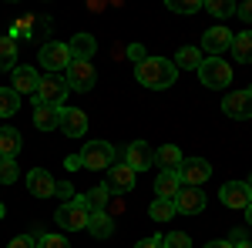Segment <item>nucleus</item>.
<instances>
[{"mask_svg":"<svg viewBox=\"0 0 252 248\" xmlns=\"http://www.w3.org/2000/svg\"><path fill=\"white\" fill-rule=\"evenodd\" d=\"M175 74H178V67H175L172 60H165V57H145L141 64H138V81H141L145 87H152V91L172 87Z\"/></svg>","mask_w":252,"mask_h":248,"instance_id":"1","label":"nucleus"},{"mask_svg":"<svg viewBox=\"0 0 252 248\" xmlns=\"http://www.w3.org/2000/svg\"><path fill=\"white\" fill-rule=\"evenodd\" d=\"M88 218H91V211L84 208L81 194H74V201H67V205H61V208H58V225H61L64 231H81V228H88Z\"/></svg>","mask_w":252,"mask_h":248,"instance_id":"4","label":"nucleus"},{"mask_svg":"<svg viewBox=\"0 0 252 248\" xmlns=\"http://www.w3.org/2000/svg\"><path fill=\"white\" fill-rule=\"evenodd\" d=\"M115 161V148L108 141H88L84 151H81V165L91 168V171H101V168H111Z\"/></svg>","mask_w":252,"mask_h":248,"instance_id":"5","label":"nucleus"},{"mask_svg":"<svg viewBox=\"0 0 252 248\" xmlns=\"http://www.w3.org/2000/svg\"><path fill=\"white\" fill-rule=\"evenodd\" d=\"M198 77H202V84L205 87H229V81H232V67L225 64L222 57H205L198 64Z\"/></svg>","mask_w":252,"mask_h":248,"instance_id":"3","label":"nucleus"},{"mask_svg":"<svg viewBox=\"0 0 252 248\" xmlns=\"http://www.w3.org/2000/svg\"><path fill=\"white\" fill-rule=\"evenodd\" d=\"M37 248H71V245H67V238H64V235H54V231H51V235H40Z\"/></svg>","mask_w":252,"mask_h":248,"instance_id":"35","label":"nucleus"},{"mask_svg":"<svg viewBox=\"0 0 252 248\" xmlns=\"http://www.w3.org/2000/svg\"><path fill=\"white\" fill-rule=\"evenodd\" d=\"M34 128L37 131H54V128H61V108L34 104Z\"/></svg>","mask_w":252,"mask_h":248,"instance_id":"20","label":"nucleus"},{"mask_svg":"<svg viewBox=\"0 0 252 248\" xmlns=\"http://www.w3.org/2000/svg\"><path fill=\"white\" fill-rule=\"evenodd\" d=\"M17 67V40L14 37H0V74Z\"/></svg>","mask_w":252,"mask_h":248,"instance_id":"23","label":"nucleus"},{"mask_svg":"<svg viewBox=\"0 0 252 248\" xmlns=\"http://www.w3.org/2000/svg\"><path fill=\"white\" fill-rule=\"evenodd\" d=\"M64 165H67L71 171H78V168H81V154H67V158H64Z\"/></svg>","mask_w":252,"mask_h":248,"instance_id":"41","label":"nucleus"},{"mask_svg":"<svg viewBox=\"0 0 252 248\" xmlns=\"http://www.w3.org/2000/svg\"><path fill=\"white\" fill-rule=\"evenodd\" d=\"M17 108H20V94L14 87H0V117L17 114Z\"/></svg>","mask_w":252,"mask_h":248,"instance_id":"27","label":"nucleus"},{"mask_svg":"<svg viewBox=\"0 0 252 248\" xmlns=\"http://www.w3.org/2000/svg\"><path fill=\"white\" fill-rule=\"evenodd\" d=\"M209 174H212V165H209L205 158H189V161L178 165V178H182V185H189V188H198L202 181H209Z\"/></svg>","mask_w":252,"mask_h":248,"instance_id":"8","label":"nucleus"},{"mask_svg":"<svg viewBox=\"0 0 252 248\" xmlns=\"http://www.w3.org/2000/svg\"><path fill=\"white\" fill-rule=\"evenodd\" d=\"M165 248H192V238L185 231H172V235H165Z\"/></svg>","mask_w":252,"mask_h":248,"instance_id":"34","label":"nucleus"},{"mask_svg":"<svg viewBox=\"0 0 252 248\" xmlns=\"http://www.w3.org/2000/svg\"><path fill=\"white\" fill-rule=\"evenodd\" d=\"M54 178L44 171V168H34V171L27 174V188H31V194H37V198H51L54 194Z\"/></svg>","mask_w":252,"mask_h":248,"instance_id":"16","label":"nucleus"},{"mask_svg":"<svg viewBox=\"0 0 252 248\" xmlns=\"http://www.w3.org/2000/svg\"><path fill=\"white\" fill-rule=\"evenodd\" d=\"M205 248H232V242H209Z\"/></svg>","mask_w":252,"mask_h":248,"instance_id":"42","label":"nucleus"},{"mask_svg":"<svg viewBox=\"0 0 252 248\" xmlns=\"http://www.w3.org/2000/svg\"><path fill=\"white\" fill-rule=\"evenodd\" d=\"M232 248H252V242H239V245H232Z\"/></svg>","mask_w":252,"mask_h":248,"instance_id":"43","label":"nucleus"},{"mask_svg":"<svg viewBox=\"0 0 252 248\" xmlns=\"http://www.w3.org/2000/svg\"><path fill=\"white\" fill-rule=\"evenodd\" d=\"M222 111H225L229 117H235V121L252 117V91H232V94H225Z\"/></svg>","mask_w":252,"mask_h":248,"instance_id":"12","label":"nucleus"},{"mask_svg":"<svg viewBox=\"0 0 252 248\" xmlns=\"http://www.w3.org/2000/svg\"><path fill=\"white\" fill-rule=\"evenodd\" d=\"M7 248H37V242H34L31 235H17V238H14Z\"/></svg>","mask_w":252,"mask_h":248,"instance_id":"38","label":"nucleus"},{"mask_svg":"<svg viewBox=\"0 0 252 248\" xmlns=\"http://www.w3.org/2000/svg\"><path fill=\"white\" fill-rule=\"evenodd\" d=\"M246 188H249V194H252V178H249V181H246Z\"/></svg>","mask_w":252,"mask_h":248,"instance_id":"45","label":"nucleus"},{"mask_svg":"<svg viewBox=\"0 0 252 248\" xmlns=\"http://www.w3.org/2000/svg\"><path fill=\"white\" fill-rule=\"evenodd\" d=\"M235 14L246 20V24H252V0H242V3H235Z\"/></svg>","mask_w":252,"mask_h":248,"instance_id":"37","label":"nucleus"},{"mask_svg":"<svg viewBox=\"0 0 252 248\" xmlns=\"http://www.w3.org/2000/svg\"><path fill=\"white\" fill-rule=\"evenodd\" d=\"M61 131L67 134V138L88 134V114L81 108H61Z\"/></svg>","mask_w":252,"mask_h":248,"instance_id":"15","label":"nucleus"},{"mask_svg":"<svg viewBox=\"0 0 252 248\" xmlns=\"http://www.w3.org/2000/svg\"><path fill=\"white\" fill-rule=\"evenodd\" d=\"M235 54V60H242V64H252V30H242L239 37H232V47H229Z\"/></svg>","mask_w":252,"mask_h":248,"instance_id":"25","label":"nucleus"},{"mask_svg":"<svg viewBox=\"0 0 252 248\" xmlns=\"http://www.w3.org/2000/svg\"><path fill=\"white\" fill-rule=\"evenodd\" d=\"M168 10H175V14H195V10H202V3L198 0H168Z\"/></svg>","mask_w":252,"mask_h":248,"instance_id":"33","label":"nucleus"},{"mask_svg":"<svg viewBox=\"0 0 252 248\" xmlns=\"http://www.w3.org/2000/svg\"><path fill=\"white\" fill-rule=\"evenodd\" d=\"M67 81L64 74H47L40 77L37 94H34V104H44V108H64V97H67Z\"/></svg>","mask_w":252,"mask_h":248,"instance_id":"2","label":"nucleus"},{"mask_svg":"<svg viewBox=\"0 0 252 248\" xmlns=\"http://www.w3.org/2000/svg\"><path fill=\"white\" fill-rule=\"evenodd\" d=\"M202 10H209L212 17L222 20V17H232V14H235V3H232V0H205Z\"/></svg>","mask_w":252,"mask_h":248,"instance_id":"30","label":"nucleus"},{"mask_svg":"<svg viewBox=\"0 0 252 248\" xmlns=\"http://www.w3.org/2000/svg\"><path fill=\"white\" fill-rule=\"evenodd\" d=\"M88 231H91L94 238H111V231H115L111 215H108V211H91V218H88Z\"/></svg>","mask_w":252,"mask_h":248,"instance_id":"22","label":"nucleus"},{"mask_svg":"<svg viewBox=\"0 0 252 248\" xmlns=\"http://www.w3.org/2000/svg\"><path fill=\"white\" fill-rule=\"evenodd\" d=\"M125 165L131 168V171H148L152 165H155V148L152 144H145V141H131L128 148H125Z\"/></svg>","mask_w":252,"mask_h":248,"instance_id":"9","label":"nucleus"},{"mask_svg":"<svg viewBox=\"0 0 252 248\" xmlns=\"http://www.w3.org/2000/svg\"><path fill=\"white\" fill-rule=\"evenodd\" d=\"M0 218H3V205H0Z\"/></svg>","mask_w":252,"mask_h":248,"instance_id":"46","label":"nucleus"},{"mask_svg":"<svg viewBox=\"0 0 252 248\" xmlns=\"http://www.w3.org/2000/svg\"><path fill=\"white\" fill-rule=\"evenodd\" d=\"M17 151H20V131L0 128V158H17Z\"/></svg>","mask_w":252,"mask_h":248,"instance_id":"24","label":"nucleus"},{"mask_svg":"<svg viewBox=\"0 0 252 248\" xmlns=\"http://www.w3.org/2000/svg\"><path fill=\"white\" fill-rule=\"evenodd\" d=\"M185 158H182V151L175 148V144H161L155 151V165L161 168V171H178V165H182Z\"/></svg>","mask_w":252,"mask_h":248,"instance_id":"21","label":"nucleus"},{"mask_svg":"<svg viewBox=\"0 0 252 248\" xmlns=\"http://www.w3.org/2000/svg\"><path fill=\"white\" fill-rule=\"evenodd\" d=\"M94 47H97V40L91 37V34H74V37L67 40V54H71V60H91Z\"/></svg>","mask_w":252,"mask_h":248,"instance_id":"17","label":"nucleus"},{"mask_svg":"<svg viewBox=\"0 0 252 248\" xmlns=\"http://www.w3.org/2000/svg\"><path fill=\"white\" fill-rule=\"evenodd\" d=\"M17 161H14V158H0V181H3V185H14V181H17Z\"/></svg>","mask_w":252,"mask_h":248,"instance_id":"31","label":"nucleus"},{"mask_svg":"<svg viewBox=\"0 0 252 248\" xmlns=\"http://www.w3.org/2000/svg\"><path fill=\"white\" fill-rule=\"evenodd\" d=\"M135 248H165V238H161V235H152V238H145V242H138Z\"/></svg>","mask_w":252,"mask_h":248,"instance_id":"39","label":"nucleus"},{"mask_svg":"<svg viewBox=\"0 0 252 248\" xmlns=\"http://www.w3.org/2000/svg\"><path fill=\"white\" fill-rule=\"evenodd\" d=\"M202 47H205V54H209V57L225 54V51L232 47V30H229V27H209V30H205V37H202Z\"/></svg>","mask_w":252,"mask_h":248,"instance_id":"13","label":"nucleus"},{"mask_svg":"<svg viewBox=\"0 0 252 248\" xmlns=\"http://www.w3.org/2000/svg\"><path fill=\"white\" fill-rule=\"evenodd\" d=\"M64 81L71 91H91L97 81V71L91 67V60H71L67 71H64Z\"/></svg>","mask_w":252,"mask_h":248,"instance_id":"6","label":"nucleus"},{"mask_svg":"<svg viewBox=\"0 0 252 248\" xmlns=\"http://www.w3.org/2000/svg\"><path fill=\"white\" fill-rule=\"evenodd\" d=\"M128 57L135 60V64H141V60H145V47H141V44H131V47H128Z\"/></svg>","mask_w":252,"mask_h":248,"instance_id":"40","label":"nucleus"},{"mask_svg":"<svg viewBox=\"0 0 252 248\" xmlns=\"http://www.w3.org/2000/svg\"><path fill=\"white\" fill-rule=\"evenodd\" d=\"M14 40H31L34 37V17H20L17 24H14V34H10Z\"/></svg>","mask_w":252,"mask_h":248,"instance_id":"32","label":"nucleus"},{"mask_svg":"<svg viewBox=\"0 0 252 248\" xmlns=\"http://www.w3.org/2000/svg\"><path fill=\"white\" fill-rule=\"evenodd\" d=\"M37 84H40V77L34 67H14V91L17 94H37Z\"/></svg>","mask_w":252,"mask_h":248,"instance_id":"18","label":"nucleus"},{"mask_svg":"<svg viewBox=\"0 0 252 248\" xmlns=\"http://www.w3.org/2000/svg\"><path fill=\"white\" fill-rule=\"evenodd\" d=\"M148 215H152L155 221H168V218H175L178 211H175V201H165V198H155V201H152V208H148Z\"/></svg>","mask_w":252,"mask_h":248,"instance_id":"29","label":"nucleus"},{"mask_svg":"<svg viewBox=\"0 0 252 248\" xmlns=\"http://www.w3.org/2000/svg\"><path fill=\"white\" fill-rule=\"evenodd\" d=\"M246 218H249V225H252V201H249V208H246Z\"/></svg>","mask_w":252,"mask_h":248,"instance_id":"44","label":"nucleus"},{"mask_svg":"<svg viewBox=\"0 0 252 248\" xmlns=\"http://www.w3.org/2000/svg\"><path fill=\"white\" fill-rule=\"evenodd\" d=\"M135 188V171L121 161V165H111L108 168V178H104V191L108 194H125V191Z\"/></svg>","mask_w":252,"mask_h":248,"instance_id":"10","label":"nucleus"},{"mask_svg":"<svg viewBox=\"0 0 252 248\" xmlns=\"http://www.w3.org/2000/svg\"><path fill=\"white\" fill-rule=\"evenodd\" d=\"M202 51H195V47H182L178 51V57H175V67H185V71H198V64H202Z\"/></svg>","mask_w":252,"mask_h":248,"instance_id":"28","label":"nucleus"},{"mask_svg":"<svg viewBox=\"0 0 252 248\" xmlns=\"http://www.w3.org/2000/svg\"><path fill=\"white\" fill-rule=\"evenodd\" d=\"M40 64L47 67V74H61V71H67V64H71L67 44H58V40L44 44V47H40Z\"/></svg>","mask_w":252,"mask_h":248,"instance_id":"7","label":"nucleus"},{"mask_svg":"<svg viewBox=\"0 0 252 248\" xmlns=\"http://www.w3.org/2000/svg\"><path fill=\"white\" fill-rule=\"evenodd\" d=\"M54 194L64 198V201H74V185H71V181H58V185H54Z\"/></svg>","mask_w":252,"mask_h":248,"instance_id":"36","label":"nucleus"},{"mask_svg":"<svg viewBox=\"0 0 252 248\" xmlns=\"http://www.w3.org/2000/svg\"><path fill=\"white\" fill-rule=\"evenodd\" d=\"M81 201H84L88 211H108V191H104V185H97L88 194H81Z\"/></svg>","mask_w":252,"mask_h":248,"instance_id":"26","label":"nucleus"},{"mask_svg":"<svg viewBox=\"0 0 252 248\" xmlns=\"http://www.w3.org/2000/svg\"><path fill=\"white\" fill-rule=\"evenodd\" d=\"M155 191H158V198L175 201V194L182 191V178H178V171H161L155 178Z\"/></svg>","mask_w":252,"mask_h":248,"instance_id":"19","label":"nucleus"},{"mask_svg":"<svg viewBox=\"0 0 252 248\" xmlns=\"http://www.w3.org/2000/svg\"><path fill=\"white\" fill-rule=\"evenodd\" d=\"M219 194H222V205H229V208H235V211H246V208H249V201H252L246 181H225Z\"/></svg>","mask_w":252,"mask_h":248,"instance_id":"14","label":"nucleus"},{"mask_svg":"<svg viewBox=\"0 0 252 248\" xmlns=\"http://www.w3.org/2000/svg\"><path fill=\"white\" fill-rule=\"evenodd\" d=\"M202 208H205V191L182 185V191L175 194V211L178 215H198Z\"/></svg>","mask_w":252,"mask_h":248,"instance_id":"11","label":"nucleus"}]
</instances>
